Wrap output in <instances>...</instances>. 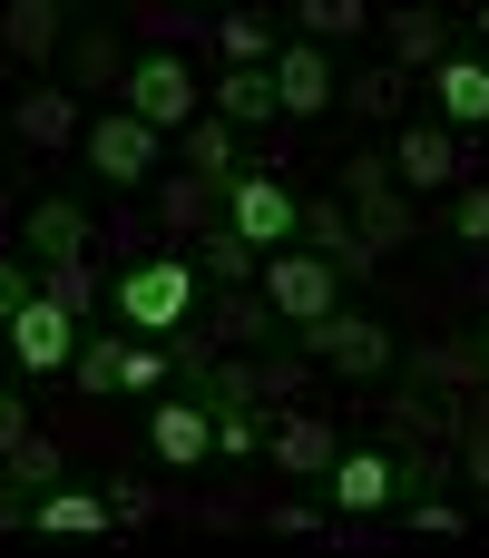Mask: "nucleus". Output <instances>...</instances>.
<instances>
[{
	"label": "nucleus",
	"instance_id": "f257e3e1",
	"mask_svg": "<svg viewBox=\"0 0 489 558\" xmlns=\"http://www.w3.org/2000/svg\"><path fill=\"white\" fill-rule=\"evenodd\" d=\"M118 314H127V333H176V324L196 314V265H186V255L127 265V275H118Z\"/></svg>",
	"mask_w": 489,
	"mask_h": 558
},
{
	"label": "nucleus",
	"instance_id": "f03ea898",
	"mask_svg": "<svg viewBox=\"0 0 489 558\" xmlns=\"http://www.w3.org/2000/svg\"><path fill=\"white\" fill-rule=\"evenodd\" d=\"M265 294H274V314L304 333V324H323V314L343 304V265L314 255V245H274V255H265Z\"/></svg>",
	"mask_w": 489,
	"mask_h": 558
},
{
	"label": "nucleus",
	"instance_id": "7ed1b4c3",
	"mask_svg": "<svg viewBox=\"0 0 489 558\" xmlns=\"http://www.w3.org/2000/svg\"><path fill=\"white\" fill-rule=\"evenodd\" d=\"M118 108H127V118H147L157 137H176V128L196 118V78H186V59H176V49H147V59H127V78H118Z\"/></svg>",
	"mask_w": 489,
	"mask_h": 558
},
{
	"label": "nucleus",
	"instance_id": "20e7f679",
	"mask_svg": "<svg viewBox=\"0 0 489 558\" xmlns=\"http://www.w3.org/2000/svg\"><path fill=\"white\" fill-rule=\"evenodd\" d=\"M304 353H314V363H333V373H353V383H382V373H392V324H372V314L333 304L323 324H304Z\"/></svg>",
	"mask_w": 489,
	"mask_h": 558
},
{
	"label": "nucleus",
	"instance_id": "39448f33",
	"mask_svg": "<svg viewBox=\"0 0 489 558\" xmlns=\"http://www.w3.org/2000/svg\"><path fill=\"white\" fill-rule=\"evenodd\" d=\"M343 196H353V226H363L372 255H382V245H412V206H402L392 157H343Z\"/></svg>",
	"mask_w": 489,
	"mask_h": 558
},
{
	"label": "nucleus",
	"instance_id": "423d86ee",
	"mask_svg": "<svg viewBox=\"0 0 489 558\" xmlns=\"http://www.w3.org/2000/svg\"><path fill=\"white\" fill-rule=\"evenodd\" d=\"M0 333H10V363H20V373H69V353H78V314H69L49 284L10 314Z\"/></svg>",
	"mask_w": 489,
	"mask_h": 558
},
{
	"label": "nucleus",
	"instance_id": "0eeeda50",
	"mask_svg": "<svg viewBox=\"0 0 489 558\" xmlns=\"http://www.w3.org/2000/svg\"><path fill=\"white\" fill-rule=\"evenodd\" d=\"M157 157H167V137H157L147 118H127V108L88 118V167H98L108 186H147V177H157Z\"/></svg>",
	"mask_w": 489,
	"mask_h": 558
},
{
	"label": "nucleus",
	"instance_id": "6e6552de",
	"mask_svg": "<svg viewBox=\"0 0 489 558\" xmlns=\"http://www.w3.org/2000/svg\"><path fill=\"white\" fill-rule=\"evenodd\" d=\"M225 226H235L245 245H284V235L304 226V206L284 196V177H265V167H245V177H225Z\"/></svg>",
	"mask_w": 489,
	"mask_h": 558
},
{
	"label": "nucleus",
	"instance_id": "1a4fd4ad",
	"mask_svg": "<svg viewBox=\"0 0 489 558\" xmlns=\"http://www.w3.org/2000/svg\"><path fill=\"white\" fill-rule=\"evenodd\" d=\"M147 451H157L167 471H196V461H216V402H206V392H186V402H157V412H147Z\"/></svg>",
	"mask_w": 489,
	"mask_h": 558
},
{
	"label": "nucleus",
	"instance_id": "9d476101",
	"mask_svg": "<svg viewBox=\"0 0 489 558\" xmlns=\"http://www.w3.org/2000/svg\"><path fill=\"white\" fill-rule=\"evenodd\" d=\"M265 451H274L284 481H333V461H343V441H333L323 412H284V422L265 432Z\"/></svg>",
	"mask_w": 489,
	"mask_h": 558
},
{
	"label": "nucleus",
	"instance_id": "9b49d317",
	"mask_svg": "<svg viewBox=\"0 0 489 558\" xmlns=\"http://www.w3.org/2000/svg\"><path fill=\"white\" fill-rule=\"evenodd\" d=\"M431 98H441V128H489V59L480 49H441Z\"/></svg>",
	"mask_w": 489,
	"mask_h": 558
},
{
	"label": "nucleus",
	"instance_id": "f8f14e48",
	"mask_svg": "<svg viewBox=\"0 0 489 558\" xmlns=\"http://www.w3.org/2000/svg\"><path fill=\"white\" fill-rule=\"evenodd\" d=\"M265 69H274V98H284V118H323V108L343 98V78L323 69V49H314V39H294V49H274Z\"/></svg>",
	"mask_w": 489,
	"mask_h": 558
},
{
	"label": "nucleus",
	"instance_id": "ddd939ff",
	"mask_svg": "<svg viewBox=\"0 0 489 558\" xmlns=\"http://www.w3.org/2000/svg\"><path fill=\"white\" fill-rule=\"evenodd\" d=\"M294 235H304V245H314V255H333V265H343V275H372V265H382V255H372V245H363V226H353V206H343V196H314V206H304V226H294Z\"/></svg>",
	"mask_w": 489,
	"mask_h": 558
},
{
	"label": "nucleus",
	"instance_id": "4468645a",
	"mask_svg": "<svg viewBox=\"0 0 489 558\" xmlns=\"http://www.w3.org/2000/svg\"><path fill=\"white\" fill-rule=\"evenodd\" d=\"M20 245H29L39 265H59V255H88L98 235H88V206H69V196H39V206L20 216Z\"/></svg>",
	"mask_w": 489,
	"mask_h": 558
},
{
	"label": "nucleus",
	"instance_id": "2eb2a0df",
	"mask_svg": "<svg viewBox=\"0 0 489 558\" xmlns=\"http://www.w3.org/2000/svg\"><path fill=\"white\" fill-rule=\"evenodd\" d=\"M333 500H343L353 520L392 510V500H402V471H392V451H343V461H333Z\"/></svg>",
	"mask_w": 489,
	"mask_h": 558
},
{
	"label": "nucleus",
	"instance_id": "dca6fc26",
	"mask_svg": "<svg viewBox=\"0 0 489 558\" xmlns=\"http://www.w3.org/2000/svg\"><path fill=\"white\" fill-rule=\"evenodd\" d=\"M216 118H235V128H274V118H284L274 69H235V59H225V78H216Z\"/></svg>",
	"mask_w": 489,
	"mask_h": 558
},
{
	"label": "nucleus",
	"instance_id": "f3484780",
	"mask_svg": "<svg viewBox=\"0 0 489 558\" xmlns=\"http://www.w3.org/2000/svg\"><path fill=\"white\" fill-rule=\"evenodd\" d=\"M421 383H441V392H489L480 333H441V343H421Z\"/></svg>",
	"mask_w": 489,
	"mask_h": 558
},
{
	"label": "nucleus",
	"instance_id": "a211bd4d",
	"mask_svg": "<svg viewBox=\"0 0 489 558\" xmlns=\"http://www.w3.org/2000/svg\"><path fill=\"white\" fill-rule=\"evenodd\" d=\"M392 177H402V186H451V177H461V147H451V128H402V157H392Z\"/></svg>",
	"mask_w": 489,
	"mask_h": 558
},
{
	"label": "nucleus",
	"instance_id": "6ab92c4d",
	"mask_svg": "<svg viewBox=\"0 0 489 558\" xmlns=\"http://www.w3.org/2000/svg\"><path fill=\"white\" fill-rule=\"evenodd\" d=\"M29 530H59V539H98V530H108V500H98V490H39V500H29Z\"/></svg>",
	"mask_w": 489,
	"mask_h": 558
},
{
	"label": "nucleus",
	"instance_id": "aec40b11",
	"mask_svg": "<svg viewBox=\"0 0 489 558\" xmlns=\"http://www.w3.org/2000/svg\"><path fill=\"white\" fill-rule=\"evenodd\" d=\"M176 157L225 186V177H235V118H186V128H176Z\"/></svg>",
	"mask_w": 489,
	"mask_h": 558
},
{
	"label": "nucleus",
	"instance_id": "412c9836",
	"mask_svg": "<svg viewBox=\"0 0 489 558\" xmlns=\"http://www.w3.org/2000/svg\"><path fill=\"white\" fill-rule=\"evenodd\" d=\"M20 137H29V147H69V137H78V98H69V88H29V98H20Z\"/></svg>",
	"mask_w": 489,
	"mask_h": 558
},
{
	"label": "nucleus",
	"instance_id": "4be33fe9",
	"mask_svg": "<svg viewBox=\"0 0 489 558\" xmlns=\"http://www.w3.org/2000/svg\"><path fill=\"white\" fill-rule=\"evenodd\" d=\"M0 39H10V59H49L59 49V0H10L0 10Z\"/></svg>",
	"mask_w": 489,
	"mask_h": 558
},
{
	"label": "nucleus",
	"instance_id": "5701e85b",
	"mask_svg": "<svg viewBox=\"0 0 489 558\" xmlns=\"http://www.w3.org/2000/svg\"><path fill=\"white\" fill-rule=\"evenodd\" d=\"M206 206H225V186H216V177H196V167L157 186V226H176V235H186V226H206Z\"/></svg>",
	"mask_w": 489,
	"mask_h": 558
},
{
	"label": "nucleus",
	"instance_id": "b1692460",
	"mask_svg": "<svg viewBox=\"0 0 489 558\" xmlns=\"http://www.w3.org/2000/svg\"><path fill=\"white\" fill-rule=\"evenodd\" d=\"M441 59V10H392V69H431Z\"/></svg>",
	"mask_w": 489,
	"mask_h": 558
},
{
	"label": "nucleus",
	"instance_id": "393cba45",
	"mask_svg": "<svg viewBox=\"0 0 489 558\" xmlns=\"http://www.w3.org/2000/svg\"><path fill=\"white\" fill-rule=\"evenodd\" d=\"M216 49H225L235 69H265V59H274V29H265L255 10H225V20H216Z\"/></svg>",
	"mask_w": 489,
	"mask_h": 558
},
{
	"label": "nucleus",
	"instance_id": "a878e982",
	"mask_svg": "<svg viewBox=\"0 0 489 558\" xmlns=\"http://www.w3.org/2000/svg\"><path fill=\"white\" fill-rule=\"evenodd\" d=\"M118 363H127V333H98V343H78L69 353V373H78V392L98 402V392H118Z\"/></svg>",
	"mask_w": 489,
	"mask_h": 558
},
{
	"label": "nucleus",
	"instance_id": "bb28decb",
	"mask_svg": "<svg viewBox=\"0 0 489 558\" xmlns=\"http://www.w3.org/2000/svg\"><path fill=\"white\" fill-rule=\"evenodd\" d=\"M167 373H176V343L157 353V333H127V363H118V392H167Z\"/></svg>",
	"mask_w": 489,
	"mask_h": 558
},
{
	"label": "nucleus",
	"instance_id": "cd10ccee",
	"mask_svg": "<svg viewBox=\"0 0 489 558\" xmlns=\"http://www.w3.org/2000/svg\"><path fill=\"white\" fill-rule=\"evenodd\" d=\"M216 333H225V343H274V333H284V314H274V294H255V304L235 294V304L216 314Z\"/></svg>",
	"mask_w": 489,
	"mask_h": 558
},
{
	"label": "nucleus",
	"instance_id": "c85d7f7f",
	"mask_svg": "<svg viewBox=\"0 0 489 558\" xmlns=\"http://www.w3.org/2000/svg\"><path fill=\"white\" fill-rule=\"evenodd\" d=\"M265 432H274V422H265L255 402H216V451H225V461H245V451H265Z\"/></svg>",
	"mask_w": 489,
	"mask_h": 558
},
{
	"label": "nucleus",
	"instance_id": "c756f323",
	"mask_svg": "<svg viewBox=\"0 0 489 558\" xmlns=\"http://www.w3.org/2000/svg\"><path fill=\"white\" fill-rule=\"evenodd\" d=\"M39 284H49V294H59V304H69L78 324H88V304H98V275H88V255H59V265H49Z\"/></svg>",
	"mask_w": 489,
	"mask_h": 558
},
{
	"label": "nucleus",
	"instance_id": "7c9ffc66",
	"mask_svg": "<svg viewBox=\"0 0 489 558\" xmlns=\"http://www.w3.org/2000/svg\"><path fill=\"white\" fill-rule=\"evenodd\" d=\"M10 481H20V490L39 500V490L59 481V441H39V432H29V441H10Z\"/></svg>",
	"mask_w": 489,
	"mask_h": 558
},
{
	"label": "nucleus",
	"instance_id": "2f4dec72",
	"mask_svg": "<svg viewBox=\"0 0 489 558\" xmlns=\"http://www.w3.org/2000/svg\"><path fill=\"white\" fill-rule=\"evenodd\" d=\"M343 98L363 118H402V69H372V78H343Z\"/></svg>",
	"mask_w": 489,
	"mask_h": 558
},
{
	"label": "nucleus",
	"instance_id": "473e14b6",
	"mask_svg": "<svg viewBox=\"0 0 489 558\" xmlns=\"http://www.w3.org/2000/svg\"><path fill=\"white\" fill-rule=\"evenodd\" d=\"M294 10H304V29H314V39H353V29L372 20L363 0H294Z\"/></svg>",
	"mask_w": 489,
	"mask_h": 558
},
{
	"label": "nucleus",
	"instance_id": "72a5a7b5",
	"mask_svg": "<svg viewBox=\"0 0 489 558\" xmlns=\"http://www.w3.org/2000/svg\"><path fill=\"white\" fill-rule=\"evenodd\" d=\"M245 265H255V245H245L235 226H216V235H206V275H216V284H245Z\"/></svg>",
	"mask_w": 489,
	"mask_h": 558
},
{
	"label": "nucleus",
	"instance_id": "f704fd0d",
	"mask_svg": "<svg viewBox=\"0 0 489 558\" xmlns=\"http://www.w3.org/2000/svg\"><path fill=\"white\" fill-rule=\"evenodd\" d=\"M108 78H127V59H118V49L88 29V39H78V88H108Z\"/></svg>",
	"mask_w": 489,
	"mask_h": 558
},
{
	"label": "nucleus",
	"instance_id": "c9c22d12",
	"mask_svg": "<svg viewBox=\"0 0 489 558\" xmlns=\"http://www.w3.org/2000/svg\"><path fill=\"white\" fill-rule=\"evenodd\" d=\"M451 235H461V245H489V186H470V196L451 206Z\"/></svg>",
	"mask_w": 489,
	"mask_h": 558
},
{
	"label": "nucleus",
	"instance_id": "e433bc0d",
	"mask_svg": "<svg viewBox=\"0 0 489 558\" xmlns=\"http://www.w3.org/2000/svg\"><path fill=\"white\" fill-rule=\"evenodd\" d=\"M461 481L489 490V412H470V432H461Z\"/></svg>",
	"mask_w": 489,
	"mask_h": 558
},
{
	"label": "nucleus",
	"instance_id": "4c0bfd02",
	"mask_svg": "<svg viewBox=\"0 0 489 558\" xmlns=\"http://www.w3.org/2000/svg\"><path fill=\"white\" fill-rule=\"evenodd\" d=\"M412 530H441V539H451V530H470V520H461V500H441V490H421V500H412Z\"/></svg>",
	"mask_w": 489,
	"mask_h": 558
},
{
	"label": "nucleus",
	"instance_id": "58836bf2",
	"mask_svg": "<svg viewBox=\"0 0 489 558\" xmlns=\"http://www.w3.org/2000/svg\"><path fill=\"white\" fill-rule=\"evenodd\" d=\"M29 294H39V275H29V265H20V255H0V324H10V314H20V304H29Z\"/></svg>",
	"mask_w": 489,
	"mask_h": 558
},
{
	"label": "nucleus",
	"instance_id": "ea45409f",
	"mask_svg": "<svg viewBox=\"0 0 489 558\" xmlns=\"http://www.w3.org/2000/svg\"><path fill=\"white\" fill-rule=\"evenodd\" d=\"M108 520H157V490H147V481H118V490H108Z\"/></svg>",
	"mask_w": 489,
	"mask_h": 558
},
{
	"label": "nucleus",
	"instance_id": "a19ab883",
	"mask_svg": "<svg viewBox=\"0 0 489 558\" xmlns=\"http://www.w3.org/2000/svg\"><path fill=\"white\" fill-rule=\"evenodd\" d=\"M265 520H274V530H294V539H304V530H323V510H314V500H274Z\"/></svg>",
	"mask_w": 489,
	"mask_h": 558
},
{
	"label": "nucleus",
	"instance_id": "79ce46f5",
	"mask_svg": "<svg viewBox=\"0 0 489 558\" xmlns=\"http://www.w3.org/2000/svg\"><path fill=\"white\" fill-rule=\"evenodd\" d=\"M10 441H29V402L20 392H0V461H10Z\"/></svg>",
	"mask_w": 489,
	"mask_h": 558
},
{
	"label": "nucleus",
	"instance_id": "37998d69",
	"mask_svg": "<svg viewBox=\"0 0 489 558\" xmlns=\"http://www.w3.org/2000/svg\"><path fill=\"white\" fill-rule=\"evenodd\" d=\"M20 520H29V490H20V481H0V539H10Z\"/></svg>",
	"mask_w": 489,
	"mask_h": 558
},
{
	"label": "nucleus",
	"instance_id": "c03bdc74",
	"mask_svg": "<svg viewBox=\"0 0 489 558\" xmlns=\"http://www.w3.org/2000/svg\"><path fill=\"white\" fill-rule=\"evenodd\" d=\"M480 294H489V255H480Z\"/></svg>",
	"mask_w": 489,
	"mask_h": 558
},
{
	"label": "nucleus",
	"instance_id": "a18cd8bd",
	"mask_svg": "<svg viewBox=\"0 0 489 558\" xmlns=\"http://www.w3.org/2000/svg\"><path fill=\"white\" fill-rule=\"evenodd\" d=\"M480 353H489V314H480Z\"/></svg>",
	"mask_w": 489,
	"mask_h": 558
},
{
	"label": "nucleus",
	"instance_id": "49530a36",
	"mask_svg": "<svg viewBox=\"0 0 489 558\" xmlns=\"http://www.w3.org/2000/svg\"><path fill=\"white\" fill-rule=\"evenodd\" d=\"M480 39H489V0H480Z\"/></svg>",
	"mask_w": 489,
	"mask_h": 558
},
{
	"label": "nucleus",
	"instance_id": "de8ad7c7",
	"mask_svg": "<svg viewBox=\"0 0 489 558\" xmlns=\"http://www.w3.org/2000/svg\"><path fill=\"white\" fill-rule=\"evenodd\" d=\"M59 10H78V0H59Z\"/></svg>",
	"mask_w": 489,
	"mask_h": 558
},
{
	"label": "nucleus",
	"instance_id": "09e8293b",
	"mask_svg": "<svg viewBox=\"0 0 489 558\" xmlns=\"http://www.w3.org/2000/svg\"><path fill=\"white\" fill-rule=\"evenodd\" d=\"M235 10H255V0H235Z\"/></svg>",
	"mask_w": 489,
	"mask_h": 558
},
{
	"label": "nucleus",
	"instance_id": "8fccbe9b",
	"mask_svg": "<svg viewBox=\"0 0 489 558\" xmlns=\"http://www.w3.org/2000/svg\"><path fill=\"white\" fill-rule=\"evenodd\" d=\"M480 177H489V157H480Z\"/></svg>",
	"mask_w": 489,
	"mask_h": 558
}]
</instances>
